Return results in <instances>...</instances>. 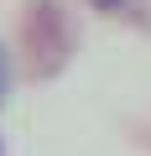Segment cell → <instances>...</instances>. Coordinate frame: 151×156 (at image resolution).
Returning a JSON list of instances; mask_svg holds the SVG:
<instances>
[{"instance_id":"6da1fadb","label":"cell","mask_w":151,"mask_h":156,"mask_svg":"<svg viewBox=\"0 0 151 156\" xmlns=\"http://www.w3.org/2000/svg\"><path fill=\"white\" fill-rule=\"evenodd\" d=\"M0 99H5V52H0Z\"/></svg>"},{"instance_id":"7a4b0ae2","label":"cell","mask_w":151,"mask_h":156,"mask_svg":"<svg viewBox=\"0 0 151 156\" xmlns=\"http://www.w3.org/2000/svg\"><path fill=\"white\" fill-rule=\"evenodd\" d=\"M94 5H110V11H115V5H120V0H94Z\"/></svg>"}]
</instances>
